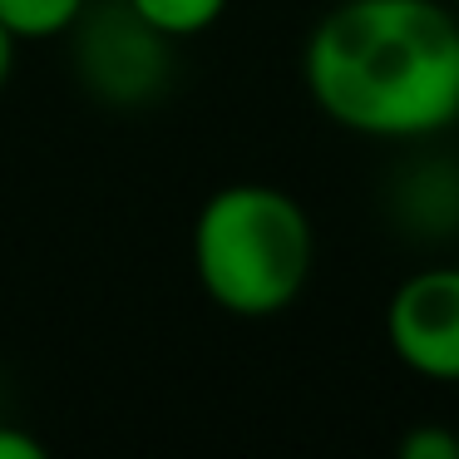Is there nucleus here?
Wrapping results in <instances>:
<instances>
[{"label": "nucleus", "mask_w": 459, "mask_h": 459, "mask_svg": "<svg viewBox=\"0 0 459 459\" xmlns=\"http://www.w3.org/2000/svg\"><path fill=\"white\" fill-rule=\"evenodd\" d=\"M390 356L420 380L459 385V267L435 262L400 277L385 301Z\"/></svg>", "instance_id": "3"}, {"label": "nucleus", "mask_w": 459, "mask_h": 459, "mask_svg": "<svg viewBox=\"0 0 459 459\" xmlns=\"http://www.w3.org/2000/svg\"><path fill=\"white\" fill-rule=\"evenodd\" d=\"M301 84L356 139H435L459 124V11L449 0H336L307 35Z\"/></svg>", "instance_id": "1"}, {"label": "nucleus", "mask_w": 459, "mask_h": 459, "mask_svg": "<svg viewBox=\"0 0 459 459\" xmlns=\"http://www.w3.org/2000/svg\"><path fill=\"white\" fill-rule=\"evenodd\" d=\"M11 65H15V35L0 25V84L11 80Z\"/></svg>", "instance_id": "9"}, {"label": "nucleus", "mask_w": 459, "mask_h": 459, "mask_svg": "<svg viewBox=\"0 0 459 459\" xmlns=\"http://www.w3.org/2000/svg\"><path fill=\"white\" fill-rule=\"evenodd\" d=\"M0 459H45V445L25 429H11L0 425Z\"/></svg>", "instance_id": "8"}, {"label": "nucleus", "mask_w": 459, "mask_h": 459, "mask_svg": "<svg viewBox=\"0 0 459 459\" xmlns=\"http://www.w3.org/2000/svg\"><path fill=\"white\" fill-rule=\"evenodd\" d=\"M400 459H459V435L445 425H415L400 435Z\"/></svg>", "instance_id": "7"}, {"label": "nucleus", "mask_w": 459, "mask_h": 459, "mask_svg": "<svg viewBox=\"0 0 459 459\" xmlns=\"http://www.w3.org/2000/svg\"><path fill=\"white\" fill-rule=\"evenodd\" d=\"M90 0H0V25L15 40H55L80 25Z\"/></svg>", "instance_id": "5"}, {"label": "nucleus", "mask_w": 459, "mask_h": 459, "mask_svg": "<svg viewBox=\"0 0 459 459\" xmlns=\"http://www.w3.org/2000/svg\"><path fill=\"white\" fill-rule=\"evenodd\" d=\"M129 5L169 40H188V35L212 30L228 11V0H129Z\"/></svg>", "instance_id": "6"}, {"label": "nucleus", "mask_w": 459, "mask_h": 459, "mask_svg": "<svg viewBox=\"0 0 459 459\" xmlns=\"http://www.w3.org/2000/svg\"><path fill=\"white\" fill-rule=\"evenodd\" d=\"M316 267L311 218L277 183H228L193 218V272L228 316L267 321L297 307Z\"/></svg>", "instance_id": "2"}, {"label": "nucleus", "mask_w": 459, "mask_h": 459, "mask_svg": "<svg viewBox=\"0 0 459 459\" xmlns=\"http://www.w3.org/2000/svg\"><path fill=\"white\" fill-rule=\"evenodd\" d=\"M169 35H159L129 0L80 15L74 25V65L80 80L104 104H149L169 80Z\"/></svg>", "instance_id": "4"}, {"label": "nucleus", "mask_w": 459, "mask_h": 459, "mask_svg": "<svg viewBox=\"0 0 459 459\" xmlns=\"http://www.w3.org/2000/svg\"><path fill=\"white\" fill-rule=\"evenodd\" d=\"M449 5H455V11H459V0H449Z\"/></svg>", "instance_id": "10"}]
</instances>
